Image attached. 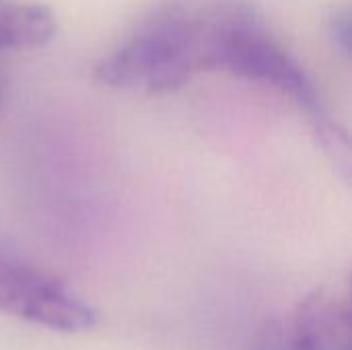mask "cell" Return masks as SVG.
Instances as JSON below:
<instances>
[{"mask_svg":"<svg viewBox=\"0 0 352 350\" xmlns=\"http://www.w3.org/2000/svg\"><path fill=\"white\" fill-rule=\"evenodd\" d=\"M204 12V70H227L289 95L309 118L336 167L349 171V138L328 113L316 85L245 0H219Z\"/></svg>","mask_w":352,"mask_h":350,"instance_id":"6da1fadb","label":"cell"},{"mask_svg":"<svg viewBox=\"0 0 352 350\" xmlns=\"http://www.w3.org/2000/svg\"><path fill=\"white\" fill-rule=\"evenodd\" d=\"M202 70V6L165 4L95 66V80L111 89L173 93Z\"/></svg>","mask_w":352,"mask_h":350,"instance_id":"7a4b0ae2","label":"cell"},{"mask_svg":"<svg viewBox=\"0 0 352 350\" xmlns=\"http://www.w3.org/2000/svg\"><path fill=\"white\" fill-rule=\"evenodd\" d=\"M0 311L54 332L78 334L97 316L62 281L47 274L0 239Z\"/></svg>","mask_w":352,"mask_h":350,"instance_id":"3957f363","label":"cell"},{"mask_svg":"<svg viewBox=\"0 0 352 350\" xmlns=\"http://www.w3.org/2000/svg\"><path fill=\"white\" fill-rule=\"evenodd\" d=\"M351 322L349 289L324 285L264 324L252 350H352Z\"/></svg>","mask_w":352,"mask_h":350,"instance_id":"277c9868","label":"cell"},{"mask_svg":"<svg viewBox=\"0 0 352 350\" xmlns=\"http://www.w3.org/2000/svg\"><path fill=\"white\" fill-rule=\"evenodd\" d=\"M54 12L37 2L0 0V52L29 50L56 35Z\"/></svg>","mask_w":352,"mask_h":350,"instance_id":"5b68a950","label":"cell"},{"mask_svg":"<svg viewBox=\"0 0 352 350\" xmlns=\"http://www.w3.org/2000/svg\"><path fill=\"white\" fill-rule=\"evenodd\" d=\"M330 33H332V37L336 39V43L344 50V52H349V47H351V17L346 14V12H338L334 19H332V25H330Z\"/></svg>","mask_w":352,"mask_h":350,"instance_id":"8992f818","label":"cell"}]
</instances>
